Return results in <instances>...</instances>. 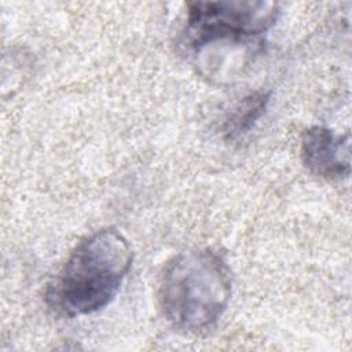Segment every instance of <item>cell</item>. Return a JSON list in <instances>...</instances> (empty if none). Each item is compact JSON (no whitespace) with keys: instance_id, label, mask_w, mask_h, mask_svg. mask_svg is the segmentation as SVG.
I'll return each instance as SVG.
<instances>
[{"instance_id":"6da1fadb","label":"cell","mask_w":352,"mask_h":352,"mask_svg":"<svg viewBox=\"0 0 352 352\" xmlns=\"http://www.w3.org/2000/svg\"><path fill=\"white\" fill-rule=\"evenodd\" d=\"M132 248L116 228L82 239L47 290L48 304L69 316L91 315L117 296L132 265Z\"/></svg>"},{"instance_id":"7a4b0ae2","label":"cell","mask_w":352,"mask_h":352,"mask_svg":"<svg viewBox=\"0 0 352 352\" xmlns=\"http://www.w3.org/2000/svg\"><path fill=\"white\" fill-rule=\"evenodd\" d=\"M231 298V275L224 258L210 249L175 256L160 283V304L176 329L198 333L210 329Z\"/></svg>"},{"instance_id":"3957f363","label":"cell","mask_w":352,"mask_h":352,"mask_svg":"<svg viewBox=\"0 0 352 352\" xmlns=\"http://www.w3.org/2000/svg\"><path fill=\"white\" fill-rule=\"evenodd\" d=\"M278 14V4L272 1L190 3L180 44L194 54L217 43L252 44L276 22Z\"/></svg>"},{"instance_id":"277c9868","label":"cell","mask_w":352,"mask_h":352,"mask_svg":"<svg viewBox=\"0 0 352 352\" xmlns=\"http://www.w3.org/2000/svg\"><path fill=\"white\" fill-rule=\"evenodd\" d=\"M304 165L324 179H345L351 173L349 133L337 135L324 126L307 129L301 139Z\"/></svg>"},{"instance_id":"5b68a950","label":"cell","mask_w":352,"mask_h":352,"mask_svg":"<svg viewBox=\"0 0 352 352\" xmlns=\"http://www.w3.org/2000/svg\"><path fill=\"white\" fill-rule=\"evenodd\" d=\"M270 103V92H254L239 100L226 118L223 131L226 138L235 139L250 131L265 113Z\"/></svg>"}]
</instances>
